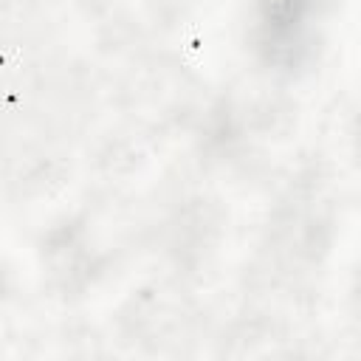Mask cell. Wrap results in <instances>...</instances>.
Segmentation results:
<instances>
[{"mask_svg": "<svg viewBox=\"0 0 361 361\" xmlns=\"http://www.w3.org/2000/svg\"><path fill=\"white\" fill-rule=\"evenodd\" d=\"M319 3L322 0H259L257 6L259 45L271 56H290L310 31Z\"/></svg>", "mask_w": 361, "mask_h": 361, "instance_id": "6da1fadb", "label": "cell"}, {"mask_svg": "<svg viewBox=\"0 0 361 361\" xmlns=\"http://www.w3.org/2000/svg\"><path fill=\"white\" fill-rule=\"evenodd\" d=\"M355 296H358V310H361V279H358V293Z\"/></svg>", "mask_w": 361, "mask_h": 361, "instance_id": "7a4b0ae2", "label": "cell"}]
</instances>
